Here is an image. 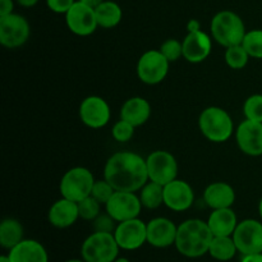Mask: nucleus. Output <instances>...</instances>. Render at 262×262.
<instances>
[{"label":"nucleus","instance_id":"obj_1","mask_svg":"<svg viewBox=\"0 0 262 262\" xmlns=\"http://www.w3.org/2000/svg\"><path fill=\"white\" fill-rule=\"evenodd\" d=\"M104 178L115 191L138 192L148 182L146 159L133 151H118L105 163Z\"/></svg>","mask_w":262,"mask_h":262},{"label":"nucleus","instance_id":"obj_2","mask_svg":"<svg viewBox=\"0 0 262 262\" xmlns=\"http://www.w3.org/2000/svg\"><path fill=\"white\" fill-rule=\"evenodd\" d=\"M214 234L207 222L202 219H187L178 225L176 248L187 258H200L209 253Z\"/></svg>","mask_w":262,"mask_h":262},{"label":"nucleus","instance_id":"obj_3","mask_svg":"<svg viewBox=\"0 0 262 262\" xmlns=\"http://www.w3.org/2000/svg\"><path fill=\"white\" fill-rule=\"evenodd\" d=\"M199 128L210 142L224 143L234 135V122L225 109L209 106L199 117Z\"/></svg>","mask_w":262,"mask_h":262},{"label":"nucleus","instance_id":"obj_4","mask_svg":"<svg viewBox=\"0 0 262 262\" xmlns=\"http://www.w3.org/2000/svg\"><path fill=\"white\" fill-rule=\"evenodd\" d=\"M212 40L224 48L241 45L245 38L246 25L242 18L232 10H222L212 17L210 23Z\"/></svg>","mask_w":262,"mask_h":262},{"label":"nucleus","instance_id":"obj_5","mask_svg":"<svg viewBox=\"0 0 262 262\" xmlns=\"http://www.w3.org/2000/svg\"><path fill=\"white\" fill-rule=\"evenodd\" d=\"M120 247L113 233L94 232L81 246V258L86 262H114Z\"/></svg>","mask_w":262,"mask_h":262},{"label":"nucleus","instance_id":"obj_6","mask_svg":"<svg viewBox=\"0 0 262 262\" xmlns=\"http://www.w3.org/2000/svg\"><path fill=\"white\" fill-rule=\"evenodd\" d=\"M95 177L90 169L84 166H74L64 173L59 183V191L61 197L79 202L91 196L92 187L95 184Z\"/></svg>","mask_w":262,"mask_h":262},{"label":"nucleus","instance_id":"obj_7","mask_svg":"<svg viewBox=\"0 0 262 262\" xmlns=\"http://www.w3.org/2000/svg\"><path fill=\"white\" fill-rule=\"evenodd\" d=\"M170 61L160 50H147L137 61V77L142 83L155 86L161 83L169 73Z\"/></svg>","mask_w":262,"mask_h":262},{"label":"nucleus","instance_id":"obj_8","mask_svg":"<svg viewBox=\"0 0 262 262\" xmlns=\"http://www.w3.org/2000/svg\"><path fill=\"white\" fill-rule=\"evenodd\" d=\"M31 35L28 20L17 13L0 17V43L7 49H18L25 45Z\"/></svg>","mask_w":262,"mask_h":262},{"label":"nucleus","instance_id":"obj_9","mask_svg":"<svg viewBox=\"0 0 262 262\" xmlns=\"http://www.w3.org/2000/svg\"><path fill=\"white\" fill-rule=\"evenodd\" d=\"M148 181L165 186L178 177V161L176 156L165 150H156L146 158Z\"/></svg>","mask_w":262,"mask_h":262},{"label":"nucleus","instance_id":"obj_10","mask_svg":"<svg viewBox=\"0 0 262 262\" xmlns=\"http://www.w3.org/2000/svg\"><path fill=\"white\" fill-rule=\"evenodd\" d=\"M233 239L241 255L262 252V220L245 219L238 223Z\"/></svg>","mask_w":262,"mask_h":262},{"label":"nucleus","instance_id":"obj_11","mask_svg":"<svg viewBox=\"0 0 262 262\" xmlns=\"http://www.w3.org/2000/svg\"><path fill=\"white\" fill-rule=\"evenodd\" d=\"M142 204L136 192L115 191L109 201L105 204V211L117 223L135 219L142 211Z\"/></svg>","mask_w":262,"mask_h":262},{"label":"nucleus","instance_id":"obj_12","mask_svg":"<svg viewBox=\"0 0 262 262\" xmlns=\"http://www.w3.org/2000/svg\"><path fill=\"white\" fill-rule=\"evenodd\" d=\"M113 234L120 250L136 251L147 243V223L140 217L118 223Z\"/></svg>","mask_w":262,"mask_h":262},{"label":"nucleus","instance_id":"obj_13","mask_svg":"<svg viewBox=\"0 0 262 262\" xmlns=\"http://www.w3.org/2000/svg\"><path fill=\"white\" fill-rule=\"evenodd\" d=\"M79 119L92 129L104 128L112 118V110L106 100L97 95H91L82 100L78 109Z\"/></svg>","mask_w":262,"mask_h":262},{"label":"nucleus","instance_id":"obj_14","mask_svg":"<svg viewBox=\"0 0 262 262\" xmlns=\"http://www.w3.org/2000/svg\"><path fill=\"white\" fill-rule=\"evenodd\" d=\"M66 23L72 33L82 37L92 35L99 27L94 8L83 4L79 0H77L66 13Z\"/></svg>","mask_w":262,"mask_h":262},{"label":"nucleus","instance_id":"obj_15","mask_svg":"<svg viewBox=\"0 0 262 262\" xmlns=\"http://www.w3.org/2000/svg\"><path fill=\"white\" fill-rule=\"evenodd\" d=\"M194 202V191L188 182L174 179L164 186V205L176 212L187 211Z\"/></svg>","mask_w":262,"mask_h":262},{"label":"nucleus","instance_id":"obj_16","mask_svg":"<svg viewBox=\"0 0 262 262\" xmlns=\"http://www.w3.org/2000/svg\"><path fill=\"white\" fill-rule=\"evenodd\" d=\"M235 141L245 155L258 158L262 155V123L243 120L235 129Z\"/></svg>","mask_w":262,"mask_h":262},{"label":"nucleus","instance_id":"obj_17","mask_svg":"<svg viewBox=\"0 0 262 262\" xmlns=\"http://www.w3.org/2000/svg\"><path fill=\"white\" fill-rule=\"evenodd\" d=\"M178 225L168 217H154L147 223V243L155 248H168L176 245Z\"/></svg>","mask_w":262,"mask_h":262},{"label":"nucleus","instance_id":"obj_18","mask_svg":"<svg viewBox=\"0 0 262 262\" xmlns=\"http://www.w3.org/2000/svg\"><path fill=\"white\" fill-rule=\"evenodd\" d=\"M182 42L183 58L192 64L202 63L211 54L212 37L202 30L197 32H188Z\"/></svg>","mask_w":262,"mask_h":262},{"label":"nucleus","instance_id":"obj_19","mask_svg":"<svg viewBox=\"0 0 262 262\" xmlns=\"http://www.w3.org/2000/svg\"><path fill=\"white\" fill-rule=\"evenodd\" d=\"M78 219V204L66 197H61L54 202L48 212L49 223L56 229H67L76 224Z\"/></svg>","mask_w":262,"mask_h":262},{"label":"nucleus","instance_id":"obj_20","mask_svg":"<svg viewBox=\"0 0 262 262\" xmlns=\"http://www.w3.org/2000/svg\"><path fill=\"white\" fill-rule=\"evenodd\" d=\"M237 194L235 189L225 182L210 183L204 191V201L211 210L227 209L234 205Z\"/></svg>","mask_w":262,"mask_h":262},{"label":"nucleus","instance_id":"obj_21","mask_svg":"<svg viewBox=\"0 0 262 262\" xmlns=\"http://www.w3.org/2000/svg\"><path fill=\"white\" fill-rule=\"evenodd\" d=\"M151 117V105L145 97L133 96L125 100L120 107V119L130 123L136 128L145 124Z\"/></svg>","mask_w":262,"mask_h":262},{"label":"nucleus","instance_id":"obj_22","mask_svg":"<svg viewBox=\"0 0 262 262\" xmlns=\"http://www.w3.org/2000/svg\"><path fill=\"white\" fill-rule=\"evenodd\" d=\"M214 237H229L233 235L238 225V216L232 207L212 210L206 220Z\"/></svg>","mask_w":262,"mask_h":262},{"label":"nucleus","instance_id":"obj_23","mask_svg":"<svg viewBox=\"0 0 262 262\" xmlns=\"http://www.w3.org/2000/svg\"><path fill=\"white\" fill-rule=\"evenodd\" d=\"M12 262H49V255L42 243L36 239H23L8 253Z\"/></svg>","mask_w":262,"mask_h":262},{"label":"nucleus","instance_id":"obj_24","mask_svg":"<svg viewBox=\"0 0 262 262\" xmlns=\"http://www.w3.org/2000/svg\"><path fill=\"white\" fill-rule=\"evenodd\" d=\"M25 239V228L19 220L7 217L0 223V246L10 251Z\"/></svg>","mask_w":262,"mask_h":262},{"label":"nucleus","instance_id":"obj_25","mask_svg":"<svg viewBox=\"0 0 262 262\" xmlns=\"http://www.w3.org/2000/svg\"><path fill=\"white\" fill-rule=\"evenodd\" d=\"M96 19L99 27L112 30L117 27L123 18V10L118 3L112 0H104L97 8H95Z\"/></svg>","mask_w":262,"mask_h":262},{"label":"nucleus","instance_id":"obj_26","mask_svg":"<svg viewBox=\"0 0 262 262\" xmlns=\"http://www.w3.org/2000/svg\"><path fill=\"white\" fill-rule=\"evenodd\" d=\"M238 253L237 246L232 235L229 237H214L209 248V255L214 260L220 262H228L235 257Z\"/></svg>","mask_w":262,"mask_h":262},{"label":"nucleus","instance_id":"obj_27","mask_svg":"<svg viewBox=\"0 0 262 262\" xmlns=\"http://www.w3.org/2000/svg\"><path fill=\"white\" fill-rule=\"evenodd\" d=\"M138 192L141 204L145 209L156 210L164 205V186L161 184L148 181Z\"/></svg>","mask_w":262,"mask_h":262},{"label":"nucleus","instance_id":"obj_28","mask_svg":"<svg viewBox=\"0 0 262 262\" xmlns=\"http://www.w3.org/2000/svg\"><path fill=\"white\" fill-rule=\"evenodd\" d=\"M251 56L248 55V53L246 51V49L243 48V45H234L229 46V48H225V54L224 59L225 63L229 68L235 69V71H239L243 69L248 64Z\"/></svg>","mask_w":262,"mask_h":262},{"label":"nucleus","instance_id":"obj_29","mask_svg":"<svg viewBox=\"0 0 262 262\" xmlns=\"http://www.w3.org/2000/svg\"><path fill=\"white\" fill-rule=\"evenodd\" d=\"M242 45L251 58L262 59V30L256 28V30L247 31Z\"/></svg>","mask_w":262,"mask_h":262},{"label":"nucleus","instance_id":"obj_30","mask_svg":"<svg viewBox=\"0 0 262 262\" xmlns=\"http://www.w3.org/2000/svg\"><path fill=\"white\" fill-rule=\"evenodd\" d=\"M243 114L246 119L262 123V95H251L243 104Z\"/></svg>","mask_w":262,"mask_h":262},{"label":"nucleus","instance_id":"obj_31","mask_svg":"<svg viewBox=\"0 0 262 262\" xmlns=\"http://www.w3.org/2000/svg\"><path fill=\"white\" fill-rule=\"evenodd\" d=\"M77 204H78L79 219L86 220V222H94L101 214L102 205L92 196L86 197V199L77 202Z\"/></svg>","mask_w":262,"mask_h":262},{"label":"nucleus","instance_id":"obj_32","mask_svg":"<svg viewBox=\"0 0 262 262\" xmlns=\"http://www.w3.org/2000/svg\"><path fill=\"white\" fill-rule=\"evenodd\" d=\"M159 50L163 53V55L168 59L170 63L179 60L183 58V42L177 38H168L161 43Z\"/></svg>","mask_w":262,"mask_h":262},{"label":"nucleus","instance_id":"obj_33","mask_svg":"<svg viewBox=\"0 0 262 262\" xmlns=\"http://www.w3.org/2000/svg\"><path fill=\"white\" fill-rule=\"evenodd\" d=\"M115 192L114 187L106 181V179H99V181H95L94 187H92L91 196L95 200L100 202L102 206H105L107 201L110 200V197L113 196V193Z\"/></svg>","mask_w":262,"mask_h":262},{"label":"nucleus","instance_id":"obj_34","mask_svg":"<svg viewBox=\"0 0 262 262\" xmlns=\"http://www.w3.org/2000/svg\"><path fill=\"white\" fill-rule=\"evenodd\" d=\"M135 129H136L135 125L125 122V120L119 119L114 125H113L112 136L117 142L125 143L128 142V141L132 140L133 136H135Z\"/></svg>","mask_w":262,"mask_h":262},{"label":"nucleus","instance_id":"obj_35","mask_svg":"<svg viewBox=\"0 0 262 262\" xmlns=\"http://www.w3.org/2000/svg\"><path fill=\"white\" fill-rule=\"evenodd\" d=\"M118 223L107 214L106 211L104 214H100L96 219L92 222V227H94V232H101V233H114L115 228H117Z\"/></svg>","mask_w":262,"mask_h":262},{"label":"nucleus","instance_id":"obj_36","mask_svg":"<svg viewBox=\"0 0 262 262\" xmlns=\"http://www.w3.org/2000/svg\"><path fill=\"white\" fill-rule=\"evenodd\" d=\"M77 0H46L49 9L58 14H66Z\"/></svg>","mask_w":262,"mask_h":262},{"label":"nucleus","instance_id":"obj_37","mask_svg":"<svg viewBox=\"0 0 262 262\" xmlns=\"http://www.w3.org/2000/svg\"><path fill=\"white\" fill-rule=\"evenodd\" d=\"M13 9H14L13 0H0V17L13 13Z\"/></svg>","mask_w":262,"mask_h":262},{"label":"nucleus","instance_id":"obj_38","mask_svg":"<svg viewBox=\"0 0 262 262\" xmlns=\"http://www.w3.org/2000/svg\"><path fill=\"white\" fill-rule=\"evenodd\" d=\"M187 31H188V32H197V31H201V23H200V20L194 19V18L189 19L188 23H187Z\"/></svg>","mask_w":262,"mask_h":262},{"label":"nucleus","instance_id":"obj_39","mask_svg":"<svg viewBox=\"0 0 262 262\" xmlns=\"http://www.w3.org/2000/svg\"><path fill=\"white\" fill-rule=\"evenodd\" d=\"M241 262H262V252L252 253V255H243Z\"/></svg>","mask_w":262,"mask_h":262},{"label":"nucleus","instance_id":"obj_40","mask_svg":"<svg viewBox=\"0 0 262 262\" xmlns=\"http://www.w3.org/2000/svg\"><path fill=\"white\" fill-rule=\"evenodd\" d=\"M15 2H17L18 4L23 8H32L37 4L38 0H15Z\"/></svg>","mask_w":262,"mask_h":262},{"label":"nucleus","instance_id":"obj_41","mask_svg":"<svg viewBox=\"0 0 262 262\" xmlns=\"http://www.w3.org/2000/svg\"><path fill=\"white\" fill-rule=\"evenodd\" d=\"M79 2H82L83 3V4H86V5H89V7H91V8H97L99 7L100 4H101L102 2H104V0H79Z\"/></svg>","mask_w":262,"mask_h":262},{"label":"nucleus","instance_id":"obj_42","mask_svg":"<svg viewBox=\"0 0 262 262\" xmlns=\"http://www.w3.org/2000/svg\"><path fill=\"white\" fill-rule=\"evenodd\" d=\"M0 262H12V261H10L9 256L8 255H2L0 256Z\"/></svg>","mask_w":262,"mask_h":262},{"label":"nucleus","instance_id":"obj_43","mask_svg":"<svg viewBox=\"0 0 262 262\" xmlns=\"http://www.w3.org/2000/svg\"><path fill=\"white\" fill-rule=\"evenodd\" d=\"M258 215H260V217L262 220V197H261L260 202H258Z\"/></svg>","mask_w":262,"mask_h":262},{"label":"nucleus","instance_id":"obj_44","mask_svg":"<svg viewBox=\"0 0 262 262\" xmlns=\"http://www.w3.org/2000/svg\"><path fill=\"white\" fill-rule=\"evenodd\" d=\"M114 262H130L127 257H118Z\"/></svg>","mask_w":262,"mask_h":262},{"label":"nucleus","instance_id":"obj_45","mask_svg":"<svg viewBox=\"0 0 262 262\" xmlns=\"http://www.w3.org/2000/svg\"><path fill=\"white\" fill-rule=\"evenodd\" d=\"M64 262H86V261H83L82 258H71V260H67Z\"/></svg>","mask_w":262,"mask_h":262}]
</instances>
